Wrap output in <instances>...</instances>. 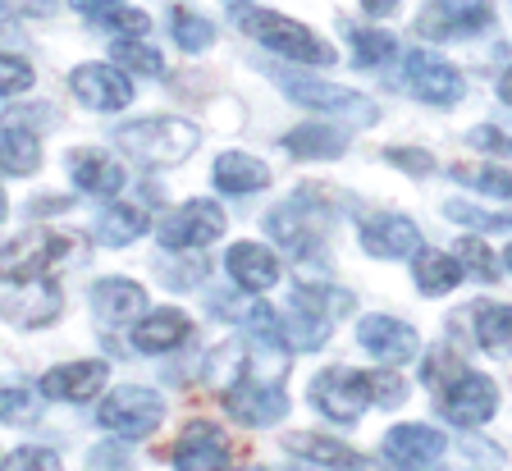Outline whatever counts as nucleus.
Masks as SVG:
<instances>
[{"label": "nucleus", "mask_w": 512, "mask_h": 471, "mask_svg": "<svg viewBox=\"0 0 512 471\" xmlns=\"http://www.w3.org/2000/svg\"><path fill=\"white\" fill-rule=\"evenodd\" d=\"M471 142H476L480 151H499V156H512V142L503 138L499 129H490V124H480V129H471Z\"/></svg>", "instance_id": "nucleus-45"}, {"label": "nucleus", "mask_w": 512, "mask_h": 471, "mask_svg": "<svg viewBox=\"0 0 512 471\" xmlns=\"http://www.w3.org/2000/svg\"><path fill=\"white\" fill-rule=\"evenodd\" d=\"M458 266L471 270L476 279H485V284H494L499 279V261H494V252L480 238H462L458 243Z\"/></svg>", "instance_id": "nucleus-38"}, {"label": "nucleus", "mask_w": 512, "mask_h": 471, "mask_svg": "<svg viewBox=\"0 0 512 471\" xmlns=\"http://www.w3.org/2000/svg\"><path fill=\"white\" fill-rule=\"evenodd\" d=\"M115 65H124V69H133V74H147V78H156L160 69H165V60H160V51L156 46H147L142 37H119L115 42Z\"/></svg>", "instance_id": "nucleus-37"}, {"label": "nucleus", "mask_w": 512, "mask_h": 471, "mask_svg": "<svg viewBox=\"0 0 512 471\" xmlns=\"http://www.w3.org/2000/svg\"><path fill=\"white\" fill-rule=\"evenodd\" d=\"M170 37L188 55H197V51H206V46L215 42V28H211V19L197 14V10H170Z\"/></svg>", "instance_id": "nucleus-33"}, {"label": "nucleus", "mask_w": 512, "mask_h": 471, "mask_svg": "<svg viewBox=\"0 0 512 471\" xmlns=\"http://www.w3.org/2000/svg\"><path fill=\"white\" fill-rule=\"evenodd\" d=\"M224 266H229V275H234L238 289L261 293V289H275L279 284V257L261 243H234L229 247V257H224Z\"/></svg>", "instance_id": "nucleus-19"}, {"label": "nucleus", "mask_w": 512, "mask_h": 471, "mask_svg": "<svg viewBox=\"0 0 512 471\" xmlns=\"http://www.w3.org/2000/svg\"><path fill=\"white\" fill-rule=\"evenodd\" d=\"M284 444L293 453H302V458L320 462V467H334V471H380L366 453L348 449V444H339V439H330V435H288Z\"/></svg>", "instance_id": "nucleus-24"}, {"label": "nucleus", "mask_w": 512, "mask_h": 471, "mask_svg": "<svg viewBox=\"0 0 512 471\" xmlns=\"http://www.w3.org/2000/svg\"><path fill=\"white\" fill-rule=\"evenodd\" d=\"M362 247L380 261H403L421 252V229L407 215H375L362 225Z\"/></svg>", "instance_id": "nucleus-16"}, {"label": "nucleus", "mask_w": 512, "mask_h": 471, "mask_svg": "<svg viewBox=\"0 0 512 471\" xmlns=\"http://www.w3.org/2000/svg\"><path fill=\"white\" fill-rule=\"evenodd\" d=\"M357 339H362V348L371 357H380L384 366H403L412 362L416 353H421V339H416L412 325L394 321V316H366L362 325H357Z\"/></svg>", "instance_id": "nucleus-14"}, {"label": "nucleus", "mask_w": 512, "mask_h": 471, "mask_svg": "<svg viewBox=\"0 0 512 471\" xmlns=\"http://www.w3.org/2000/svg\"><path fill=\"white\" fill-rule=\"evenodd\" d=\"M270 183V170L256 156H243V151H224L220 161H215V188L220 193H234V197H243V193H261Z\"/></svg>", "instance_id": "nucleus-26"}, {"label": "nucleus", "mask_w": 512, "mask_h": 471, "mask_svg": "<svg viewBox=\"0 0 512 471\" xmlns=\"http://www.w3.org/2000/svg\"><path fill=\"white\" fill-rule=\"evenodd\" d=\"M266 229L288 247V252H293V257H316L320 229H316V215H311V211H298V206H279V211L266 220Z\"/></svg>", "instance_id": "nucleus-25"}, {"label": "nucleus", "mask_w": 512, "mask_h": 471, "mask_svg": "<svg viewBox=\"0 0 512 471\" xmlns=\"http://www.w3.org/2000/svg\"><path fill=\"white\" fill-rule=\"evenodd\" d=\"M147 211L142 206H106L101 211V220H96V243L106 247H128L133 238L147 234Z\"/></svg>", "instance_id": "nucleus-28"}, {"label": "nucleus", "mask_w": 512, "mask_h": 471, "mask_svg": "<svg viewBox=\"0 0 512 471\" xmlns=\"http://www.w3.org/2000/svg\"><path fill=\"white\" fill-rule=\"evenodd\" d=\"M0 5H10L14 14H51L60 0H0Z\"/></svg>", "instance_id": "nucleus-46"}, {"label": "nucleus", "mask_w": 512, "mask_h": 471, "mask_svg": "<svg viewBox=\"0 0 512 471\" xmlns=\"http://www.w3.org/2000/svg\"><path fill=\"white\" fill-rule=\"evenodd\" d=\"M371 389H375V403L380 407H398L403 403V380H398V375H384V371H371Z\"/></svg>", "instance_id": "nucleus-44"}, {"label": "nucleus", "mask_w": 512, "mask_h": 471, "mask_svg": "<svg viewBox=\"0 0 512 471\" xmlns=\"http://www.w3.org/2000/svg\"><path fill=\"white\" fill-rule=\"evenodd\" d=\"M403 78L412 87L416 101L426 106H458L462 101V74L448 60H439L435 51H412L403 60Z\"/></svg>", "instance_id": "nucleus-10"}, {"label": "nucleus", "mask_w": 512, "mask_h": 471, "mask_svg": "<svg viewBox=\"0 0 512 471\" xmlns=\"http://www.w3.org/2000/svg\"><path fill=\"white\" fill-rule=\"evenodd\" d=\"M224 407L243 426H270V421H279L288 412V398L275 385H261L252 375H238L234 385H224Z\"/></svg>", "instance_id": "nucleus-12"}, {"label": "nucleus", "mask_w": 512, "mask_h": 471, "mask_svg": "<svg viewBox=\"0 0 512 471\" xmlns=\"http://www.w3.org/2000/svg\"><path fill=\"white\" fill-rule=\"evenodd\" d=\"M384 161L398 165V170H407V174H430L435 170V156L421 151V147H389L384 151Z\"/></svg>", "instance_id": "nucleus-41"}, {"label": "nucleus", "mask_w": 512, "mask_h": 471, "mask_svg": "<svg viewBox=\"0 0 512 471\" xmlns=\"http://www.w3.org/2000/svg\"><path fill=\"white\" fill-rule=\"evenodd\" d=\"M330 316H320V311L302 307V302H293V311H288V321H284V343L288 348H320V343L330 339Z\"/></svg>", "instance_id": "nucleus-30"}, {"label": "nucleus", "mask_w": 512, "mask_h": 471, "mask_svg": "<svg viewBox=\"0 0 512 471\" xmlns=\"http://www.w3.org/2000/svg\"><path fill=\"white\" fill-rule=\"evenodd\" d=\"M247 330H252L261 343H270V348H288L284 343V321H279L270 307H261V302L247 311Z\"/></svg>", "instance_id": "nucleus-40"}, {"label": "nucleus", "mask_w": 512, "mask_h": 471, "mask_svg": "<svg viewBox=\"0 0 512 471\" xmlns=\"http://www.w3.org/2000/svg\"><path fill=\"white\" fill-rule=\"evenodd\" d=\"M78 257V243L51 229H32L0 252V279H51L55 266Z\"/></svg>", "instance_id": "nucleus-3"}, {"label": "nucleus", "mask_w": 512, "mask_h": 471, "mask_svg": "<svg viewBox=\"0 0 512 471\" xmlns=\"http://www.w3.org/2000/svg\"><path fill=\"white\" fill-rule=\"evenodd\" d=\"M224 234V211L215 202H188L160 225V243L170 252H188V247H206Z\"/></svg>", "instance_id": "nucleus-11"}, {"label": "nucleus", "mask_w": 512, "mask_h": 471, "mask_svg": "<svg viewBox=\"0 0 512 471\" xmlns=\"http://www.w3.org/2000/svg\"><path fill=\"white\" fill-rule=\"evenodd\" d=\"M101 385H106V362H64L42 380L46 398H64V403H87L101 394Z\"/></svg>", "instance_id": "nucleus-21"}, {"label": "nucleus", "mask_w": 512, "mask_h": 471, "mask_svg": "<svg viewBox=\"0 0 512 471\" xmlns=\"http://www.w3.org/2000/svg\"><path fill=\"white\" fill-rule=\"evenodd\" d=\"M5 211H10V202H5V193H0V220H5Z\"/></svg>", "instance_id": "nucleus-50"}, {"label": "nucleus", "mask_w": 512, "mask_h": 471, "mask_svg": "<svg viewBox=\"0 0 512 471\" xmlns=\"http://www.w3.org/2000/svg\"><path fill=\"white\" fill-rule=\"evenodd\" d=\"M453 179L476 188V193H490V197H508L512 202V174L508 170H494V165H453Z\"/></svg>", "instance_id": "nucleus-36"}, {"label": "nucleus", "mask_w": 512, "mask_h": 471, "mask_svg": "<svg viewBox=\"0 0 512 471\" xmlns=\"http://www.w3.org/2000/svg\"><path fill=\"white\" fill-rule=\"evenodd\" d=\"M499 97H503V101H508V106H512V65L503 69V78H499Z\"/></svg>", "instance_id": "nucleus-49"}, {"label": "nucleus", "mask_w": 512, "mask_h": 471, "mask_svg": "<svg viewBox=\"0 0 512 471\" xmlns=\"http://www.w3.org/2000/svg\"><path fill=\"white\" fill-rule=\"evenodd\" d=\"M174 467L179 471H224L229 467V439L206 421H192L179 439H174Z\"/></svg>", "instance_id": "nucleus-15"}, {"label": "nucleus", "mask_w": 512, "mask_h": 471, "mask_svg": "<svg viewBox=\"0 0 512 471\" xmlns=\"http://www.w3.org/2000/svg\"><path fill=\"white\" fill-rule=\"evenodd\" d=\"M188 334H192V321L183 311L160 307V311H151L147 321L133 325V348H142V353H170V348L188 343Z\"/></svg>", "instance_id": "nucleus-23"}, {"label": "nucleus", "mask_w": 512, "mask_h": 471, "mask_svg": "<svg viewBox=\"0 0 512 471\" xmlns=\"http://www.w3.org/2000/svg\"><path fill=\"white\" fill-rule=\"evenodd\" d=\"M284 147L293 151V156H302V161H334V156H343V133L339 129H325V124H302V129H293L284 138Z\"/></svg>", "instance_id": "nucleus-29"}, {"label": "nucleus", "mask_w": 512, "mask_h": 471, "mask_svg": "<svg viewBox=\"0 0 512 471\" xmlns=\"http://www.w3.org/2000/svg\"><path fill=\"white\" fill-rule=\"evenodd\" d=\"M458 325L494 357H512V307L508 302H476L458 316Z\"/></svg>", "instance_id": "nucleus-17"}, {"label": "nucleus", "mask_w": 512, "mask_h": 471, "mask_svg": "<svg viewBox=\"0 0 512 471\" xmlns=\"http://www.w3.org/2000/svg\"><path fill=\"white\" fill-rule=\"evenodd\" d=\"M69 174H74V183L92 197H115L128 183L124 165H119L110 151H96V147L74 151V156H69Z\"/></svg>", "instance_id": "nucleus-18"}, {"label": "nucleus", "mask_w": 512, "mask_h": 471, "mask_svg": "<svg viewBox=\"0 0 512 471\" xmlns=\"http://www.w3.org/2000/svg\"><path fill=\"white\" fill-rule=\"evenodd\" d=\"M243 471H266V467H243Z\"/></svg>", "instance_id": "nucleus-51"}, {"label": "nucleus", "mask_w": 512, "mask_h": 471, "mask_svg": "<svg viewBox=\"0 0 512 471\" xmlns=\"http://www.w3.org/2000/svg\"><path fill=\"white\" fill-rule=\"evenodd\" d=\"M348 42H352V55H357V65L362 69H380L394 60V37L384 33V28H348Z\"/></svg>", "instance_id": "nucleus-32"}, {"label": "nucleus", "mask_w": 512, "mask_h": 471, "mask_svg": "<svg viewBox=\"0 0 512 471\" xmlns=\"http://www.w3.org/2000/svg\"><path fill=\"white\" fill-rule=\"evenodd\" d=\"M439 412H444L453 426H485V421L499 412V389H494V380H485V375H471L462 371L453 385L439 389Z\"/></svg>", "instance_id": "nucleus-9"}, {"label": "nucleus", "mask_w": 512, "mask_h": 471, "mask_svg": "<svg viewBox=\"0 0 512 471\" xmlns=\"http://www.w3.org/2000/svg\"><path fill=\"white\" fill-rule=\"evenodd\" d=\"M279 87H284L298 106L325 110V115L352 119V124H371V119H375V106L362 97V92H352V87L320 83V78H302V74H279Z\"/></svg>", "instance_id": "nucleus-7"}, {"label": "nucleus", "mask_w": 512, "mask_h": 471, "mask_svg": "<svg viewBox=\"0 0 512 471\" xmlns=\"http://www.w3.org/2000/svg\"><path fill=\"white\" fill-rule=\"evenodd\" d=\"M42 165V142L28 129H5L0 133V170L5 174H32Z\"/></svg>", "instance_id": "nucleus-31"}, {"label": "nucleus", "mask_w": 512, "mask_h": 471, "mask_svg": "<svg viewBox=\"0 0 512 471\" xmlns=\"http://www.w3.org/2000/svg\"><path fill=\"white\" fill-rule=\"evenodd\" d=\"M160 417H165V403H160V394H151V389H138V385L115 389L106 403L96 407V421H101L106 430H115V435H124V439L151 435V430L160 426Z\"/></svg>", "instance_id": "nucleus-6"}, {"label": "nucleus", "mask_w": 512, "mask_h": 471, "mask_svg": "<svg viewBox=\"0 0 512 471\" xmlns=\"http://www.w3.org/2000/svg\"><path fill=\"white\" fill-rule=\"evenodd\" d=\"M69 92H74L83 106L92 110H124L128 101H133V83L124 78V69L115 65H78L74 74H69Z\"/></svg>", "instance_id": "nucleus-13"}, {"label": "nucleus", "mask_w": 512, "mask_h": 471, "mask_svg": "<svg viewBox=\"0 0 512 471\" xmlns=\"http://www.w3.org/2000/svg\"><path fill=\"white\" fill-rule=\"evenodd\" d=\"M311 403L325 412L330 421H357L366 407L375 403L371 375L352 371V366H330L311 380Z\"/></svg>", "instance_id": "nucleus-5"}, {"label": "nucleus", "mask_w": 512, "mask_h": 471, "mask_svg": "<svg viewBox=\"0 0 512 471\" xmlns=\"http://www.w3.org/2000/svg\"><path fill=\"white\" fill-rule=\"evenodd\" d=\"M494 23V5L490 0H430L416 14V33L426 42H462L476 37Z\"/></svg>", "instance_id": "nucleus-4"}, {"label": "nucleus", "mask_w": 512, "mask_h": 471, "mask_svg": "<svg viewBox=\"0 0 512 471\" xmlns=\"http://www.w3.org/2000/svg\"><path fill=\"white\" fill-rule=\"evenodd\" d=\"M234 23L247 37H256L261 46H270L275 55H284V60H298V65H334V46L320 42L298 19H284V14H275V10H256V5H234Z\"/></svg>", "instance_id": "nucleus-1"}, {"label": "nucleus", "mask_w": 512, "mask_h": 471, "mask_svg": "<svg viewBox=\"0 0 512 471\" xmlns=\"http://www.w3.org/2000/svg\"><path fill=\"white\" fill-rule=\"evenodd\" d=\"M444 375H453V380H458V375H462V362L448 353V348H435V353H430V362H426V371H421V380H426V385H439V389H444Z\"/></svg>", "instance_id": "nucleus-43"}, {"label": "nucleus", "mask_w": 512, "mask_h": 471, "mask_svg": "<svg viewBox=\"0 0 512 471\" xmlns=\"http://www.w3.org/2000/svg\"><path fill=\"white\" fill-rule=\"evenodd\" d=\"M508 270H512V247H508Z\"/></svg>", "instance_id": "nucleus-52"}, {"label": "nucleus", "mask_w": 512, "mask_h": 471, "mask_svg": "<svg viewBox=\"0 0 512 471\" xmlns=\"http://www.w3.org/2000/svg\"><path fill=\"white\" fill-rule=\"evenodd\" d=\"M412 275H416V289L426 293V298H439V293L462 284L458 257H448V252H426V247L412 257Z\"/></svg>", "instance_id": "nucleus-27"}, {"label": "nucleus", "mask_w": 512, "mask_h": 471, "mask_svg": "<svg viewBox=\"0 0 512 471\" xmlns=\"http://www.w3.org/2000/svg\"><path fill=\"white\" fill-rule=\"evenodd\" d=\"M78 14H96V10H106V5H115V0H69Z\"/></svg>", "instance_id": "nucleus-48"}, {"label": "nucleus", "mask_w": 512, "mask_h": 471, "mask_svg": "<svg viewBox=\"0 0 512 471\" xmlns=\"http://www.w3.org/2000/svg\"><path fill=\"white\" fill-rule=\"evenodd\" d=\"M448 439L430 426H394L384 435V458L398 462V467H421V462L444 458Z\"/></svg>", "instance_id": "nucleus-20"}, {"label": "nucleus", "mask_w": 512, "mask_h": 471, "mask_svg": "<svg viewBox=\"0 0 512 471\" xmlns=\"http://www.w3.org/2000/svg\"><path fill=\"white\" fill-rule=\"evenodd\" d=\"M142 307H147V293L133 279H101L92 289V311H96V321H106V325L138 321Z\"/></svg>", "instance_id": "nucleus-22"}, {"label": "nucleus", "mask_w": 512, "mask_h": 471, "mask_svg": "<svg viewBox=\"0 0 512 471\" xmlns=\"http://www.w3.org/2000/svg\"><path fill=\"white\" fill-rule=\"evenodd\" d=\"M5 471H60V458L51 449H19V453H10Z\"/></svg>", "instance_id": "nucleus-42"}, {"label": "nucleus", "mask_w": 512, "mask_h": 471, "mask_svg": "<svg viewBox=\"0 0 512 471\" xmlns=\"http://www.w3.org/2000/svg\"><path fill=\"white\" fill-rule=\"evenodd\" d=\"M64 307L60 289L51 279H0V316L14 325H46Z\"/></svg>", "instance_id": "nucleus-8"}, {"label": "nucleus", "mask_w": 512, "mask_h": 471, "mask_svg": "<svg viewBox=\"0 0 512 471\" xmlns=\"http://www.w3.org/2000/svg\"><path fill=\"white\" fill-rule=\"evenodd\" d=\"M87 19L96 23V28H106V33H119V37H147L151 19L142 10H133L128 0H115V5H106V10L87 14Z\"/></svg>", "instance_id": "nucleus-34"}, {"label": "nucleus", "mask_w": 512, "mask_h": 471, "mask_svg": "<svg viewBox=\"0 0 512 471\" xmlns=\"http://www.w3.org/2000/svg\"><path fill=\"white\" fill-rule=\"evenodd\" d=\"M42 417V394H32L23 385H0V421L5 426H32Z\"/></svg>", "instance_id": "nucleus-35"}, {"label": "nucleus", "mask_w": 512, "mask_h": 471, "mask_svg": "<svg viewBox=\"0 0 512 471\" xmlns=\"http://www.w3.org/2000/svg\"><path fill=\"white\" fill-rule=\"evenodd\" d=\"M119 147L128 151V156H138L142 165H156V170H165V165H179L188 161L192 151H197V129L192 124H183V119H138V124H128V129H119Z\"/></svg>", "instance_id": "nucleus-2"}, {"label": "nucleus", "mask_w": 512, "mask_h": 471, "mask_svg": "<svg viewBox=\"0 0 512 471\" xmlns=\"http://www.w3.org/2000/svg\"><path fill=\"white\" fill-rule=\"evenodd\" d=\"M32 87V65L23 55H0V97H19Z\"/></svg>", "instance_id": "nucleus-39"}, {"label": "nucleus", "mask_w": 512, "mask_h": 471, "mask_svg": "<svg viewBox=\"0 0 512 471\" xmlns=\"http://www.w3.org/2000/svg\"><path fill=\"white\" fill-rule=\"evenodd\" d=\"M362 10L375 14V19H384V14H394L398 10V0H362Z\"/></svg>", "instance_id": "nucleus-47"}]
</instances>
